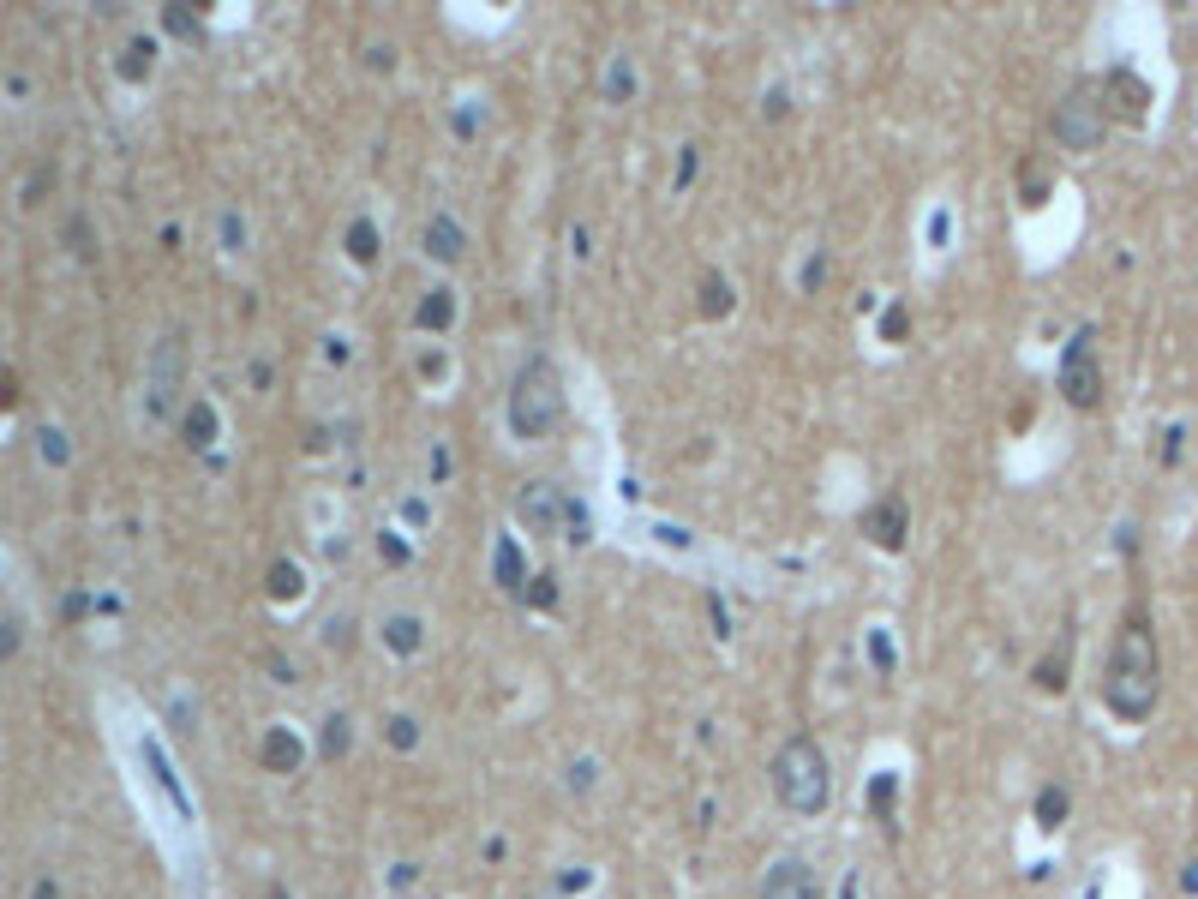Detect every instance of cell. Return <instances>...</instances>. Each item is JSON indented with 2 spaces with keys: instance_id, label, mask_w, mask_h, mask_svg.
<instances>
[{
  "instance_id": "1",
  "label": "cell",
  "mask_w": 1198,
  "mask_h": 899,
  "mask_svg": "<svg viewBox=\"0 0 1198 899\" xmlns=\"http://www.w3.org/2000/svg\"><path fill=\"white\" fill-rule=\"evenodd\" d=\"M1157 696H1163V654H1157V630H1151V612L1133 606L1127 624H1121V636H1115V648H1109V666H1103V702H1109L1115 720L1139 726V720H1151Z\"/></svg>"
},
{
  "instance_id": "2",
  "label": "cell",
  "mask_w": 1198,
  "mask_h": 899,
  "mask_svg": "<svg viewBox=\"0 0 1198 899\" xmlns=\"http://www.w3.org/2000/svg\"><path fill=\"white\" fill-rule=\"evenodd\" d=\"M773 798L791 810V816H821L827 798H833V768L821 756L815 738H785L779 756H773Z\"/></svg>"
},
{
  "instance_id": "3",
  "label": "cell",
  "mask_w": 1198,
  "mask_h": 899,
  "mask_svg": "<svg viewBox=\"0 0 1198 899\" xmlns=\"http://www.w3.org/2000/svg\"><path fill=\"white\" fill-rule=\"evenodd\" d=\"M558 420H564V378L552 360H528L510 384V432L534 444V438H552Z\"/></svg>"
},
{
  "instance_id": "4",
  "label": "cell",
  "mask_w": 1198,
  "mask_h": 899,
  "mask_svg": "<svg viewBox=\"0 0 1198 899\" xmlns=\"http://www.w3.org/2000/svg\"><path fill=\"white\" fill-rule=\"evenodd\" d=\"M1103 126H1109V102H1097V84H1073L1061 114H1055V132L1067 150H1097L1103 144Z\"/></svg>"
},
{
  "instance_id": "5",
  "label": "cell",
  "mask_w": 1198,
  "mask_h": 899,
  "mask_svg": "<svg viewBox=\"0 0 1198 899\" xmlns=\"http://www.w3.org/2000/svg\"><path fill=\"white\" fill-rule=\"evenodd\" d=\"M1061 390H1067L1073 408H1097V402H1103V366H1097L1091 336H1073V348H1067V360H1061Z\"/></svg>"
},
{
  "instance_id": "6",
  "label": "cell",
  "mask_w": 1198,
  "mask_h": 899,
  "mask_svg": "<svg viewBox=\"0 0 1198 899\" xmlns=\"http://www.w3.org/2000/svg\"><path fill=\"white\" fill-rule=\"evenodd\" d=\"M761 899H821V882H815V870L803 858H779L761 876Z\"/></svg>"
},
{
  "instance_id": "7",
  "label": "cell",
  "mask_w": 1198,
  "mask_h": 899,
  "mask_svg": "<svg viewBox=\"0 0 1198 899\" xmlns=\"http://www.w3.org/2000/svg\"><path fill=\"white\" fill-rule=\"evenodd\" d=\"M1109 114H1121V120H1145V102H1151V90H1145V78L1139 72H1109Z\"/></svg>"
},
{
  "instance_id": "8",
  "label": "cell",
  "mask_w": 1198,
  "mask_h": 899,
  "mask_svg": "<svg viewBox=\"0 0 1198 899\" xmlns=\"http://www.w3.org/2000/svg\"><path fill=\"white\" fill-rule=\"evenodd\" d=\"M863 528H869V540H881L887 552H899V546H905V504H899V498H887L881 510H869V516H863Z\"/></svg>"
},
{
  "instance_id": "9",
  "label": "cell",
  "mask_w": 1198,
  "mask_h": 899,
  "mask_svg": "<svg viewBox=\"0 0 1198 899\" xmlns=\"http://www.w3.org/2000/svg\"><path fill=\"white\" fill-rule=\"evenodd\" d=\"M258 756H264V768H270V774H294L306 750H300V738H294V732H282V726H276V732H264Z\"/></svg>"
},
{
  "instance_id": "10",
  "label": "cell",
  "mask_w": 1198,
  "mask_h": 899,
  "mask_svg": "<svg viewBox=\"0 0 1198 899\" xmlns=\"http://www.w3.org/2000/svg\"><path fill=\"white\" fill-rule=\"evenodd\" d=\"M522 516H528V522H540V528L552 534V528H558V516H570V504H564L552 486H528V492H522Z\"/></svg>"
},
{
  "instance_id": "11",
  "label": "cell",
  "mask_w": 1198,
  "mask_h": 899,
  "mask_svg": "<svg viewBox=\"0 0 1198 899\" xmlns=\"http://www.w3.org/2000/svg\"><path fill=\"white\" fill-rule=\"evenodd\" d=\"M426 252L432 258H462V228L456 222H432L426 228Z\"/></svg>"
},
{
  "instance_id": "12",
  "label": "cell",
  "mask_w": 1198,
  "mask_h": 899,
  "mask_svg": "<svg viewBox=\"0 0 1198 899\" xmlns=\"http://www.w3.org/2000/svg\"><path fill=\"white\" fill-rule=\"evenodd\" d=\"M1067 660H1073V642L1061 636V642H1055V654L1037 666V684H1043V690H1061V684H1067V678H1061V672H1067Z\"/></svg>"
},
{
  "instance_id": "13",
  "label": "cell",
  "mask_w": 1198,
  "mask_h": 899,
  "mask_svg": "<svg viewBox=\"0 0 1198 899\" xmlns=\"http://www.w3.org/2000/svg\"><path fill=\"white\" fill-rule=\"evenodd\" d=\"M450 312H456V300H450V288H432V300L420 306V324L426 330H438V324H450Z\"/></svg>"
},
{
  "instance_id": "14",
  "label": "cell",
  "mask_w": 1198,
  "mask_h": 899,
  "mask_svg": "<svg viewBox=\"0 0 1198 899\" xmlns=\"http://www.w3.org/2000/svg\"><path fill=\"white\" fill-rule=\"evenodd\" d=\"M1037 816H1043V828H1061V816H1067V792H1061V786H1049V792H1043V804H1037Z\"/></svg>"
},
{
  "instance_id": "15",
  "label": "cell",
  "mask_w": 1198,
  "mask_h": 899,
  "mask_svg": "<svg viewBox=\"0 0 1198 899\" xmlns=\"http://www.w3.org/2000/svg\"><path fill=\"white\" fill-rule=\"evenodd\" d=\"M186 432H192V438H186V444H210V432H216V414H210V408H192V420H186Z\"/></svg>"
},
{
  "instance_id": "16",
  "label": "cell",
  "mask_w": 1198,
  "mask_h": 899,
  "mask_svg": "<svg viewBox=\"0 0 1198 899\" xmlns=\"http://www.w3.org/2000/svg\"><path fill=\"white\" fill-rule=\"evenodd\" d=\"M498 570H504V588H522V558H516V546H498Z\"/></svg>"
},
{
  "instance_id": "17",
  "label": "cell",
  "mask_w": 1198,
  "mask_h": 899,
  "mask_svg": "<svg viewBox=\"0 0 1198 899\" xmlns=\"http://www.w3.org/2000/svg\"><path fill=\"white\" fill-rule=\"evenodd\" d=\"M414 630H420L414 618H390V648H414V642H420Z\"/></svg>"
},
{
  "instance_id": "18",
  "label": "cell",
  "mask_w": 1198,
  "mask_h": 899,
  "mask_svg": "<svg viewBox=\"0 0 1198 899\" xmlns=\"http://www.w3.org/2000/svg\"><path fill=\"white\" fill-rule=\"evenodd\" d=\"M372 252H378V246H372V228L360 222V228H354V258H360V264H372Z\"/></svg>"
},
{
  "instance_id": "19",
  "label": "cell",
  "mask_w": 1198,
  "mask_h": 899,
  "mask_svg": "<svg viewBox=\"0 0 1198 899\" xmlns=\"http://www.w3.org/2000/svg\"><path fill=\"white\" fill-rule=\"evenodd\" d=\"M707 312H725V282L719 276H707V300H701Z\"/></svg>"
},
{
  "instance_id": "20",
  "label": "cell",
  "mask_w": 1198,
  "mask_h": 899,
  "mask_svg": "<svg viewBox=\"0 0 1198 899\" xmlns=\"http://www.w3.org/2000/svg\"><path fill=\"white\" fill-rule=\"evenodd\" d=\"M276 594H294V564H276Z\"/></svg>"
},
{
  "instance_id": "21",
  "label": "cell",
  "mask_w": 1198,
  "mask_h": 899,
  "mask_svg": "<svg viewBox=\"0 0 1198 899\" xmlns=\"http://www.w3.org/2000/svg\"><path fill=\"white\" fill-rule=\"evenodd\" d=\"M1187 894H1198V864H1187Z\"/></svg>"
},
{
  "instance_id": "22",
  "label": "cell",
  "mask_w": 1198,
  "mask_h": 899,
  "mask_svg": "<svg viewBox=\"0 0 1198 899\" xmlns=\"http://www.w3.org/2000/svg\"><path fill=\"white\" fill-rule=\"evenodd\" d=\"M839 899H857V882H845V894H839Z\"/></svg>"
}]
</instances>
